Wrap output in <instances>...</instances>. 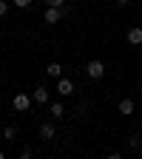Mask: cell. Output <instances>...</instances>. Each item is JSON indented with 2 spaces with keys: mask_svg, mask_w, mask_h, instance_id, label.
Segmentation results:
<instances>
[{
  "mask_svg": "<svg viewBox=\"0 0 142 159\" xmlns=\"http://www.w3.org/2000/svg\"><path fill=\"white\" fill-rule=\"evenodd\" d=\"M46 74H48L51 80H60V77H63V66H60V63H48V66H46Z\"/></svg>",
  "mask_w": 142,
  "mask_h": 159,
  "instance_id": "9c48e42d",
  "label": "cell"
},
{
  "mask_svg": "<svg viewBox=\"0 0 142 159\" xmlns=\"http://www.w3.org/2000/svg\"><path fill=\"white\" fill-rule=\"evenodd\" d=\"M31 97H34V102H40V105H43V102H48V88H46V85H37Z\"/></svg>",
  "mask_w": 142,
  "mask_h": 159,
  "instance_id": "8992f818",
  "label": "cell"
},
{
  "mask_svg": "<svg viewBox=\"0 0 142 159\" xmlns=\"http://www.w3.org/2000/svg\"><path fill=\"white\" fill-rule=\"evenodd\" d=\"M85 114H88V105H85V102L77 105V116H85Z\"/></svg>",
  "mask_w": 142,
  "mask_h": 159,
  "instance_id": "5bb4252c",
  "label": "cell"
},
{
  "mask_svg": "<svg viewBox=\"0 0 142 159\" xmlns=\"http://www.w3.org/2000/svg\"><path fill=\"white\" fill-rule=\"evenodd\" d=\"M14 136H17V128H14V125L3 128V139H14Z\"/></svg>",
  "mask_w": 142,
  "mask_h": 159,
  "instance_id": "8fae6325",
  "label": "cell"
},
{
  "mask_svg": "<svg viewBox=\"0 0 142 159\" xmlns=\"http://www.w3.org/2000/svg\"><path fill=\"white\" fill-rule=\"evenodd\" d=\"M48 114H51L54 119H60V116H63V114H66V108H63V105H60V102H51V105H48Z\"/></svg>",
  "mask_w": 142,
  "mask_h": 159,
  "instance_id": "30bf717a",
  "label": "cell"
},
{
  "mask_svg": "<svg viewBox=\"0 0 142 159\" xmlns=\"http://www.w3.org/2000/svg\"><path fill=\"white\" fill-rule=\"evenodd\" d=\"M11 3H14V6H17V9H29V6H31V3H34V0H11Z\"/></svg>",
  "mask_w": 142,
  "mask_h": 159,
  "instance_id": "4fadbf2b",
  "label": "cell"
},
{
  "mask_svg": "<svg viewBox=\"0 0 142 159\" xmlns=\"http://www.w3.org/2000/svg\"><path fill=\"white\" fill-rule=\"evenodd\" d=\"M54 125L51 122H43V125H40V139H43V142H51V139H54Z\"/></svg>",
  "mask_w": 142,
  "mask_h": 159,
  "instance_id": "5b68a950",
  "label": "cell"
},
{
  "mask_svg": "<svg viewBox=\"0 0 142 159\" xmlns=\"http://www.w3.org/2000/svg\"><path fill=\"white\" fill-rule=\"evenodd\" d=\"M85 74L91 80H103L105 77V63H103V60H91V63L85 66Z\"/></svg>",
  "mask_w": 142,
  "mask_h": 159,
  "instance_id": "6da1fadb",
  "label": "cell"
},
{
  "mask_svg": "<svg viewBox=\"0 0 142 159\" xmlns=\"http://www.w3.org/2000/svg\"><path fill=\"white\" fill-rule=\"evenodd\" d=\"M128 43H131V46H139V43H142V29H139V26L128 29Z\"/></svg>",
  "mask_w": 142,
  "mask_h": 159,
  "instance_id": "ba28073f",
  "label": "cell"
},
{
  "mask_svg": "<svg viewBox=\"0 0 142 159\" xmlns=\"http://www.w3.org/2000/svg\"><path fill=\"white\" fill-rule=\"evenodd\" d=\"M3 156H6V153H3V151H0V159H3Z\"/></svg>",
  "mask_w": 142,
  "mask_h": 159,
  "instance_id": "ac0fdd59",
  "label": "cell"
},
{
  "mask_svg": "<svg viewBox=\"0 0 142 159\" xmlns=\"http://www.w3.org/2000/svg\"><path fill=\"white\" fill-rule=\"evenodd\" d=\"M60 17H63V6H48V9H46V14H43V20H46L48 26L60 23Z\"/></svg>",
  "mask_w": 142,
  "mask_h": 159,
  "instance_id": "3957f363",
  "label": "cell"
},
{
  "mask_svg": "<svg viewBox=\"0 0 142 159\" xmlns=\"http://www.w3.org/2000/svg\"><path fill=\"white\" fill-rule=\"evenodd\" d=\"M31 94H14L11 97V105H14V111H29L31 108Z\"/></svg>",
  "mask_w": 142,
  "mask_h": 159,
  "instance_id": "7a4b0ae2",
  "label": "cell"
},
{
  "mask_svg": "<svg viewBox=\"0 0 142 159\" xmlns=\"http://www.w3.org/2000/svg\"><path fill=\"white\" fill-rule=\"evenodd\" d=\"M0 136H3V128H0Z\"/></svg>",
  "mask_w": 142,
  "mask_h": 159,
  "instance_id": "d6986e66",
  "label": "cell"
},
{
  "mask_svg": "<svg viewBox=\"0 0 142 159\" xmlns=\"http://www.w3.org/2000/svg\"><path fill=\"white\" fill-rule=\"evenodd\" d=\"M134 108H136V105H134V99H128V97H125V99H119V114H122V116H131Z\"/></svg>",
  "mask_w": 142,
  "mask_h": 159,
  "instance_id": "52a82bcc",
  "label": "cell"
},
{
  "mask_svg": "<svg viewBox=\"0 0 142 159\" xmlns=\"http://www.w3.org/2000/svg\"><path fill=\"white\" fill-rule=\"evenodd\" d=\"M114 3H117V6H128L131 0H114Z\"/></svg>",
  "mask_w": 142,
  "mask_h": 159,
  "instance_id": "e0dca14e",
  "label": "cell"
},
{
  "mask_svg": "<svg viewBox=\"0 0 142 159\" xmlns=\"http://www.w3.org/2000/svg\"><path fill=\"white\" fill-rule=\"evenodd\" d=\"M57 94H74V83L68 77H60L57 80Z\"/></svg>",
  "mask_w": 142,
  "mask_h": 159,
  "instance_id": "277c9868",
  "label": "cell"
},
{
  "mask_svg": "<svg viewBox=\"0 0 142 159\" xmlns=\"http://www.w3.org/2000/svg\"><path fill=\"white\" fill-rule=\"evenodd\" d=\"M6 11H9V3H6V0H0V17H3Z\"/></svg>",
  "mask_w": 142,
  "mask_h": 159,
  "instance_id": "9a60e30c",
  "label": "cell"
},
{
  "mask_svg": "<svg viewBox=\"0 0 142 159\" xmlns=\"http://www.w3.org/2000/svg\"><path fill=\"white\" fill-rule=\"evenodd\" d=\"M128 145H131V151H136V148L142 145V136H131V139H128Z\"/></svg>",
  "mask_w": 142,
  "mask_h": 159,
  "instance_id": "7c38bea8",
  "label": "cell"
},
{
  "mask_svg": "<svg viewBox=\"0 0 142 159\" xmlns=\"http://www.w3.org/2000/svg\"><path fill=\"white\" fill-rule=\"evenodd\" d=\"M46 3H48V6H63L66 0H46Z\"/></svg>",
  "mask_w": 142,
  "mask_h": 159,
  "instance_id": "2e32d148",
  "label": "cell"
},
{
  "mask_svg": "<svg viewBox=\"0 0 142 159\" xmlns=\"http://www.w3.org/2000/svg\"><path fill=\"white\" fill-rule=\"evenodd\" d=\"M0 99H3V94H0Z\"/></svg>",
  "mask_w": 142,
  "mask_h": 159,
  "instance_id": "ffe728a7",
  "label": "cell"
}]
</instances>
